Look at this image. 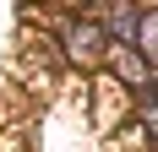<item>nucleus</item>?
<instances>
[{"instance_id": "f257e3e1", "label": "nucleus", "mask_w": 158, "mask_h": 152, "mask_svg": "<svg viewBox=\"0 0 158 152\" xmlns=\"http://www.w3.org/2000/svg\"><path fill=\"white\" fill-rule=\"evenodd\" d=\"M60 33H65V54H71V65H98L104 54H109L104 22H93V11L82 16V22H60Z\"/></svg>"}]
</instances>
